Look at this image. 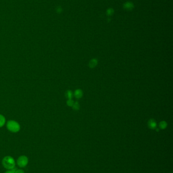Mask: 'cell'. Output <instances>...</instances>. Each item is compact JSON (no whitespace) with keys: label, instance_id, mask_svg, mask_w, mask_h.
<instances>
[{"label":"cell","instance_id":"7a4b0ae2","mask_svg":"<svg viewBox=\"0 0 173 173\" xmlns=\"http://www.w3.org/2000/svg\"><path fill=\"white\" fill-rule=\"evenodd\" d=\"M7 127L9 131L13 133L17 132L20 130L19 125L15 121H11L8 122L7 125Z\"/></svg>","mask_w":173,"mask_h":173},{"label":"cell","instance_id":"ba28073f","mask_svg":"<svg viewBox=\"0 0 173 173\" xmlns=\"http://www.w3.org/2000/svg\"><path fill=\"white\" fill-rule=\"evenodd\" d=\"M5 123V119L4 117L2 116V115H0V127H2L3 125H4Z\"/></svg>","mask_w":173,"mask_h":173},{"label":"cell","instance_id":"4fadbf2b","mask_svg":"<svg viewBox=\"0 0 173 173\" xmlns=\"http://www.w3.org/2000/svg\"><path fill=\"white\" fill-rule=\"evenodd\" d=\"M15 173H25V172L23 171L22 170L17 169Z\"/></svg>","mask_w":173,"mask_h":173},{"label":"cell","instance_id":"9c48e42d","mask_svg":"<svg viewBox=\"0 0 173 173\" xmlns=\"http://www.w3.org/2000/svg\"><path fill=\"white\" fill-rule=\"evenodd\" d=\"M167 124L165 121H162L161 122L160 124H159V127L161 129H164L167 127Z\"/></svg>","mask_w":173,"mask_h":173},{"label":"cell","instance_id":"7c38bea8","mask_svg":"<svg viewBox=\"0 0 173 173\" xmlns=\"http://www.w3.org/2000/svg\"><path fill=\"white\" fill-rule=\"evenodd\" d=\"M16 168H13L12 169L8 170V171H7L5 173H15L16 170H17Z\"/></svg>","mask_w":173,"mask_h":173},{"label":"cell","instance_id":"3957f363","mask_svg":"<svg viewBox=\"0 0 173 173\" xmlns=\"http://www.w3.org/2000/svg\"><path fill=\"white\" fill-rule=\"evenodd\" d=\"M29 163V159L26 156L21 155L18 158L17 164L19 167L24 168L27 166Z\"/></svg>","mask_w":173,"mask_h":173},{"label":"cell","instance_id":"277c9868","mask_svg":"<svg viewBox=\"0 0 173 173\" xmlns=\"http://www.w3.org/2000/svg\"><path fill=\"white\" fill-rule=\"evenodd\" d=\"M156 123L153 119H151L148 121V126L149 128L151 129H154L156 127Z\"/></svg>","mask_w":173,"mask_h":173},{"label":"cell","instance_id":"6da1fadb","mask_svg":"<svg viewBox=\"0 0 173 173\" xmlns=\"http://www.w3.org/2000/svg\"><path fill=\"white\" fill-rule=\"evenodd\" d=\"M3 166L7 170L12 169L15 166V161L12 157L6 156L2 159Z\"/></svg>","mask_w":173,"mask_h":173},{"label":"cell","instance_id":"5b68a950","mask_svg":"<svg viewBox=\"0 0 173 173\" xmlns=\"http://www.w3.org/2000/svg\"><path fill=\"white\" fill-rule=\"evenodd\" d=\"M98 65V60L96 59H92L90 61L89 63V67L90 68H94Z\"/></svg>","mask_w":173,"mask_h":173},{"label":"cell","instance_id":"30bf717a","mask_svg":"<svg viewBox=\"0 0 173 173\" xmlns=\"http://www.w3.org/2000/svg\"><path fill=\"white\" fill-rule=\"evenodd\" d=\"M73 108L75 110V111H78L79 110V109L80 108V105L79 104V103L77 102H76L74 103V104L73 105Z\"/></svg>","mask_w":173,"mask_h":173},{"label":"cell","instance_id":"52a82bcc","mask_svg":"<svg viewBox=\"0 0 173 173\" xmlns=\"http://www.w3.org/2000/svg\"><path fill=\"white\" fill-rule=\"evenodd\" d=\"M65 96L69 99H72L73 97V93L71 91L68 90L65 93Z\"/></svg>","mask_w":173,"mask_h":173},{"label":"cell","instance_id":"8992f818","mask_svg":"<svg viewBox=\"0 0 173 173\" xmlns=\"http://www.w3.org/2000/svg\"><path fill=\"white\" fill-rule=\"evenodd\" d=\"M82 94H83V93H82L81 90H80V89L76 90L75 92V93H74L75 96L76 98H77V99L81 98L82 96Z\"/></svg>","mask_w":173,"mask_h":173},{"label":"cell","instance_id":"8fae6325","mask_svg":"<svg viewBox=\"0 0 173 173\" xmlns=\"http://www.w3.org/2000/svg\"><path fill=\"white\" fill-rule=\"evenodd\" d=\"M67 104L69 106H72L74 104V101L73 100H72L71 99H70L67 101Z\"/></svg>","mask_w":173,"mask_h":173}]
</instances>
